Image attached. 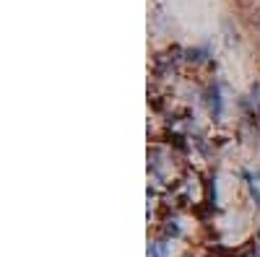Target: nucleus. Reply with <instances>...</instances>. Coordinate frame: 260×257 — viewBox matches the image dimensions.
<instances>
[{
	"instance_id": "f257e3e1",
	"label": "nucleus",
	"mask_w": 260,
	"mask_h": 257,
	"mask_svg": "<svg viewBox=\"0 0 260 257\" xmlns=\"http://www.w3.org/2000/svg\"><path fill=\"white\" fill-rule=\"evenodd\" d=\"M221 32H224V37H226L229 47H234V44L239 42V32H237V26L232 24V19H229V16H221Z\"/></svg>"
},
{
	"instance_id": "f03ea898",
	"label": "nucleus",
	"mask_w": 260,
	"mask_h": 257,
	"mask_svg": "<svg viewBox=\"0 0 260 257\" xmlns=\"http://www.w3.org/2000/svg\"><path fill=\"white\" fill-rule=\"evenodd\" d=\"M182 57L188 60V63H203V57H206V52L201 50V47H188V50H182Z\"/></svg>"
},
{
	"instance_id": "7ed1b4c3",
	"label": "nucleus",
	"mask_w": 260,
	"mask_h": 257,
	"mask_svg": "<svg viewBox=\"0 0 260 257\" xmlns=\"http://www.w3.org/2000/svg\"><path fill=\"white\" fill-rule=\"evenodd\" d=\"M208 107H211V112L216 114V117L221 114V99H219V88H216V86L208 91Z\"/></svg>"
},
{
	"instance_id": "20e7f679",
	"label": "nucleus",
	"mask_w": 260,
	"mask_h": 257,
	"mask_svg": "<svg viewBox=\"0 0 260 257\" xmlns=\"http://www.w3.org/2000/svg\"><path fill=\"white\" fill-rule=\"evenodd\" d=\"M166 236H180V226H177L175 221L166 223Z\"/></svg>"
},
{
	"instance_id": "39448f33",
	"label": "nucleus",
	"mask_w": 260,
	"mask_h": 257,
	"mask_svg": "<svg viewBox=\"0 0 260 257\" xmlns=\"http://www.w3.org/2000/svg\"><path fill=\"white\" fill-rule=\"evenodd\" d=\"M250 24H252V26H260V11H252V13H250Z\"/></svg>"
}]
</instances>
